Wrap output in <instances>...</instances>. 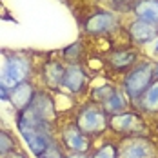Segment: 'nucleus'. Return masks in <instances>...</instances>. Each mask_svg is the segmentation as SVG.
Segmentation results:
<instances>
[{"instance_id": "f257e3e1", "label": "nucleus", "mask_w": 158, "mask_h": 158, "mask_svg": "<svg viewBox=\"0 0 158 158\" xmlns=\"http://www.w3.org/2000/svg\"><path fill=\"white\" fill-rule=\"evenodd\" d=\"M16 129L22 135L24 142L27 143L29 151L36 158L44 155L49 145L56 140L55 126L38 118L29 107H26L16 114Z\"/></svg>"}, {"instance_id": "f03ea898", "label": "nucleus", "mask_w": 158, "mask_h": 158, "mask_svg": "<svg viewBox=\"0 0 158 158\" xmlns=\"http://www.w3.org/2000/svg\"><path fill=\"white\" fill-rule=\"evenodd\" d=\"M73 122L80 127L82 133H85L89 138H100L109 131V114L104 111L102 106L85 100L75 109Z\"/></svg>"}, {"instance_id": "7ed1b4c3", "label": "nucleus", "mask_w": 158, "mask_h": 158, "mask_svg": "<svg viewBox=\"0 0 158 158\" xmlns=\"http://www.w3.org/2000/svg\"><path fill=\"white\" fill-rule=\"evenodd\" d=\"M153 82H155V64L149 60H140L122 77L120 89L124 91V95L133 106Z\"/></svg>"}, {"instance_id": "20e7f679", "label": "nucleus", "mask_w": 158, "mask_h": 158, "mask_svg": "<svg viewBox=\"0 0 158 158\" xmlns=\"http://www.w3.org/2000/svg\"><path fill=\"white\" fill-rule=\"evenodd\" d=\"M33 75L35 71L31 58L20 53H13L4 58V64L0 67V84L11 91L24 82H31Z\"/></svg>"}, {"instance_id": "39448f33", "label": "nucleus", "mask_w": 158, "mask_h": 158, "mask_svg": "<svg viewBox=\"0 0 158 158\" xmlns=\"http://www.w3.org/2000/svg\"><path fill=\"white\" fill-rule=\"evenodd\" d=\"M147 129H149L147 118L135 107H129L118 114L109 116V133L118 138L147 135Z\"/></svg>"}, {"instance_id": "423d86ee", "label": "nucleus", "mask_w": 158, "mask_h": 158, "mask_svg": "<svg viewBox=\"0 0 158 158\" xmlns=\"http://www.w3.org/2000/svg\"><path fill=\"white\" fill-rule=\"evenodd\" d=\"M56 140L62 145L65 153H85L91 155V151L95 149V140L89 138L85 133L80 131V127L73 122L67 120L64 124H58L56 129Z\"/></svg>"}, {"instance_id": "0eeeda50", "label": "nucleus", "mask_w": 158, "mask_h": 158, "mask_svg": "<svg viewBox=\"0 0 158 158\" xmlns=\"http://www.w3.org/2000/svg\"><path fill=\"white\" fill-rule=\"evenodd\" d=\"M116 147L118 158H158V143L147 135L118 138Z\"/></svg>"}, {"instance_id": "6e6552de", "label": "nucleus", "mask_w": 158, "mask_h": 158, "mask_svg": "<svg viewBox=\"0 0 158 158\" xmlns=\"http://www.w3.org/2000/svg\"><path fill=\"white\" fill-rule=\"evenodd\" d=\"M120 29V16L109 9H96L95 13L85 16L84 31L89 36H106Z\"/></svg>"}, {"instance_id": "1a4fd4ad", "label": "nucleus", "mask_w": 158, "mask_h": 158, "mask_svg": "<svg viewBox=\"0 0 158 158\" xmlns=\"http://www.w3.org/2000/svg\"><path fill=\"white\" fill-rule=\"evenodd\" d=\"M107 71L113 75H126L131 67H135L140 62V51L135 46H122V48H114L104 58Z\"/></svg>"}, {"instance_id": "9d476101", "label": "nucleus", "mask_w": 158, "mask_h": 158, "mask_svg": "<svg viewBox=\"0 0 158 158\" xmlns=\"http://www.w3.org/2000/svg\"><path fill=\"white\" fill-rule=\"evenodd\" d=\"M62 89L75 96H82L89 91V73L82 64H67L65 65Z\"/></svg>"}, {"instance_id": "9b49d317", "label": "nucleus", "mask_w": 158, "mask_h": 158, "mask_svg": "<svg viewBox=\"0 0 158 158\" xmlns=\"http://www.w3.org/2000/svg\"><path fill=\"white\" fill-rule=\"evenodd\" d=\"M29 109H31L38 118H42L44 122H48V124H53V126H55V122L58 120L56 100H55L53 93L48 91V89H44V87H42V89H36Z\"/></svg>"}, {"instance_id": "f8f14e48", "label": "nucleus", "mask_w": 158, "mask_h": 158, "mask_svg": "<svg viewBox=\"0 0 158 158\" xmlns=\"http://www.w3.org/2000/svg\"><path fill=\"white\" fill-rule=\"evenodd\" d=\"M126 35L133 46H147L158 38V26L140 18H133L126 26Z\"/></svg>"}, {"instance_id": "ddd939ff", "label": "nucleus", "mask_w": 158, "mask_h": 158, "mask_svg": "<svg viewBox=\"0 0 158 158\" xmlns=\"http://www.w3.org/2000/svg\"><path fill=\"white\" fill-rule=\"evenodd\" d=\"M65 75V65L62 60H56V58H49L44 62L42 69H40V78L44 84V89L48 91H58L62 87V80Z\"/></svg>"}, {"instance_id": "4468645a", "label": "nucleus", "mask_w": 158, "mask_h": 158, "mask_svg": "<svg viewBox=\"0 0 158 158\" xmlns=\"http://www.w3.org/2000/svg\"><path fill=\"white\" fill-rule=\"evenodd\" d=\"M136 111H140L145 118L151 116H158V78H155V82L143 91V95L131 106Z\"/></svg>"}, {"instance_id": "2eb2a0df", "label": "nucleus", "mask_w": 158, "mask_h": 158, "mask_svg": "<svg viewBox=\"0 0 158 158\" xmlns=\"http://www.w3.org/2000/svg\"><path fill=\"white\" fill-rule=\"evenodd\" d=\"M35 93H36V87H35L33 82H24V84L16 85L15 89H11V98H9V102H11V106L15 107L16 113H20V111H24L26 107L31 106Z\"/></svg>"}, {"instance_id": "dca6fc26", "label": "nucleus", "mask_w": 158, "mask_h": 158, "mask_svg": "<svg viewBox=\"0 0 158 158\" xmlns=\"http://www.w3.org/2000/svg\"><path fill=\"white\" fill-rule=\"evenodd\" d=\"M131 9L135 18L158 26V0H135Z\"/></svg>"}, {"instance_id": "f3484780", "label": "nucleus", "mask_w": 158, "mask_h": 158, "mask_svg": "<svg viewBox=\"0 0 158 158\" xmlns=\"http://www.w3.org/2000/svg\"><path fill=\"white\" fill-rule=\"evenodd\" d=\"M120 87L113 82H106V84H100V85H93L89 87L87 91V100L93 102V104H98V106H104L111 96L114 95Z\"/></svg>"}, {"instance_id": "a211bd4d", "label": "nucleus", "mask_w": 158, "mask_h": 158, "mask_svg": "<svg viewBox=\"0 0 158 158\" xmlns=\"http://www.w3.org/2000/svg\"><path fill=\"white\" fill-rule=\"evenodd\" d=\"M102 107H104V111H106L109 116H113V114H118V113H122V111L129 109V107H131V102L127 100V96L124 95V91L118 89Z\"/></svg>"}, {"instance_id": "6ab92c4d", "label": "nucleus", "mask_w": 158, "mask_h": 158, "mask_svg": "<svg viewBox=\"0 0 158 158\" xmlns=\"http://www.w3.org/2000/svg\"><path fill=\"white\" fill-rule=\"evenodd\" d=\"M85 58V49H84V42L77 40L71 46L62 51V60L67 64H82V60Z\"/></svg>"}, {"instance_id": "aec40b11", "label": "nucleus", "mask_w": 158, "mask_h": 158, "mask_svg": "<svg viewBox=\"0 0 158 158\" xmlns=\"http://www.w3.org/2000/svg\"><path fill=\"white\" fill-rule=\"evenodd\" d=\"M91 158H118L116 140H104L98 147L91 151Z\"/></svg>"}, {"instance_id": "412c9836", "label": "nucleus", "mask_w": 158, "mask_h": 158, "mask_svg": "<svg viewBox=\"0 0 158 158\" xmlns=\"http://www.w3.org/2000/svg\"><path fill=\"white\" fill-rule=\"evenodd\" d=\"M13 151H18V143H16V138L6 129L0 127V158L13 153Z\"/></svg>"}, {"instance_id": "4be33fe9", "label": "nucleus", "mask_w": 158, "mask_h": 158, "mask_svg": "<svg viewBox=\"0 0 158 158\" xmlns=\"http://www.w3.org/2000/svg\"><path fill=\"white\" fill-rule=\"evenodd\" d=\"M38 158H65V151L62 149V145L58 143V140H55L48 147V151L44 155H40Z\"/></svg>"}, {"instance_id": "5701e85b", "label": "nucleus", "mask_w": 158, "mask_h": 158, "mask_svg": "<svg viewBox=\"0 0 158 158\" xmlns=\"http://www.w3.org/2000/svg\"><path fill=\"white\" fill-rule=\"evenodd\" d=\"M9 98H11V91L0 84V100L2 102H9Z\"/></svg>"}, {"instance_id": "b1692460", "label": "nucleus", "mask_w": 158, "mask_h": 158, "mask_svg": "<svg viewBox=\"0 0 158 158\" xmlns=\"http://www.w3.org/2000/svg\"><path fill=\"white\" fill-rule=\"evenodd\" d=\"M2 158H27V155L18 149V151H13V153H9V155H6V156H2Z\"/></svg>"}, {"instance_id": "393cba45", "label": "nucleus", "mask_w": 158, "mask_h": 158, "mask_svg": "<svg viewBox=\"0 0 158 158\" xmlns=\"http://www.w3.org/2000/svg\"><path fill=\"white\" fill-rule=\"evenodd\" d=\"M65 158H91V155H85V153H65Z\"/></svg>"}, {"instance_id": "a878e982", "label": "nucleus", "mask_w": 158, "mask_h": 158, "mask_svg": "<svg viewBox=\"0 0 158 158\" xmlns=\"http://www.w3.org/2000/svg\"><path fill=\"white\" fill-rule=\"evenodd\" d=\"M114 6H122V4H129V2H135V0H111Z\"/></svg>"}, {"instance_id": "bb28decb", "label": "nucleus", "mask_w": 158, "mask_h": 158, "mask_svg": "<svg viewBox=\"0 0 158 158\" xmlns=\"http://www.w3.org/2000/svg\"><path fill=\"white\" fill-rule=\"evenodd\" d=\"M155 78H158V62L155 64Z\"/></svg>"}, {"instance_id": "cd10ccee", "label": "nucleus", "mask_w": 158, "mask_h": 158, "mask_svg": "<svg viewBox=\"0 0 158 158\" xmlns=\"http://www.w3.org/2000/svg\"><path fill=\"white\" fill-rule=\"evenodd\" d=\"M155 55H158V38L155 40Z\"/></svg>"}, {"instance_id": "c85d7f7f", "label": "nucleus", "mask_w": 158, "mask_h": 158, "mask_svg": "<svg viewBox=\"0 0 158 158\" xmlns=\"http://www.w3.org/2000/svg\"><path fill=\"white\" fill-rule=\"evenodd\" d=\"M155 126H156V129H158V120H156V122H155Z\"/></svg>"}, {"instance_id": "c756f323", "label": "nucleus", "mask_w": 158, "mask_h": 158, "mask_svg": "<svg viewBox=\"0 0 158 158\" xmlns=\"http://www.w3.org/2000/svg\"><path fill=\"white\" fill-rule=\"evenodd\" d=\"M156 120H158V118H156Z\"/></svg>"}]
</instances>
